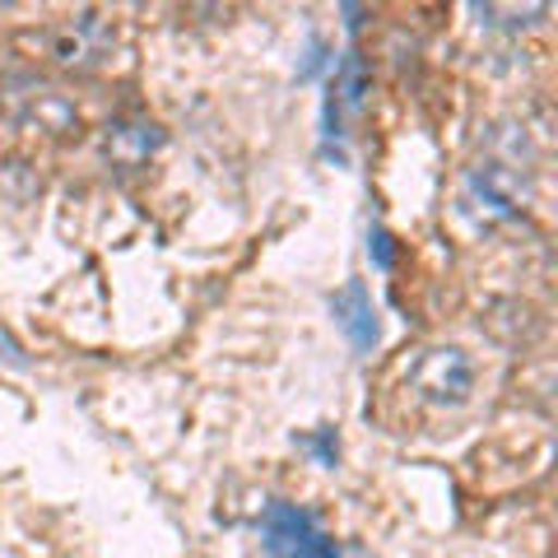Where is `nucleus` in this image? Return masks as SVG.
<instances>
[{
  "mask_svg": "<svg viewBox=\"0 0 558 558\" xmlns=\"http://www.w3.org/2000/svg\"><path fill=\"white\" fill-rule=\"evenodd\" d=\"M260 535H266L270 558H340L336 539L322 531V521L293 508V502H270L260 517Z\"/></svg>",
  "mask_w": 558,
  "mask_h": 558,
  "instance_id": "obj_1",
  "label": "nucleus"
},
{
  "mask_svg": "<svg viewBox=\"0 0 558 558\" xmlns=\"http://www.w3.org/2000/svg\"><path fill=\"white\" fill-rule=\"evenodd\" d=\"M410 381L428 405H465L470 391H475V363H470L465 349L442 344V349H428V354L414 363Z\"/></svg>",
  "mask_w": 558,
  "mask_h": 558,
  "instance_id": "obj_2",
  "label": "nucleus"
},
{
  "mask_svg": "<svg viewBox=\"0 0 558 558\" xmlns=\"http://www.w3.org/2000/svg\"><path fill=\"white\" fill-rule=\"evenodd\" d=\"M330 312H336V326L344 330V340L359 349V354H368V349L377 344V312H373V299L368 289H363V279H349V284L330 299Z\"/></svg>",
  "mask_w": 558,
  "mask_h": 558,
  "instance_id": "obj_3",
  "label": "nucleus"
},
{
  "mask_svg": "<svg viewBox=\"0 0 558 558\" xmlns=\"http://www.w3.org/2000/svg\"><path fill=\"white\" fill-rule=\"evenodd\" d=\"M470 196L488 205V215H517L521 205V182L502 163H484L470 172Z\"/></svg>",
  "mask_w": 558,
  "mask_h": 558,
  "instance_id": "obj_4",
  "label": "nucleus"
},
{
  "mask_svg": "<svg viewBox=\"0 0 558 558\" xmlns=\"http://www.w3.org/2000/svg\"><path fill=\"white\" fill-rule=\"evenodd\" d=\"M159 145H163V135L149 121H121V126L108 131V159L121 168H140Z\"/></svg>",
  "mask_w": 558,
  "mask_h": 558,
  "instance_id": "obj_5",
  "label": "nucleus"
},
{
  "mask_svg": "<svg viewBox=\"0 0 558 558\" xmlns=\"http://www.w3.org/2000/svg\"><path fill=\"white\" fill-rule=\"evenodd\" d=\"M363 89H368V75H363V61H359V57H349V61H344V70H340L336 94H344L349 108H359V102H363Z\"/></svg>",
  "mask_w": 558,
  "mask_h": 558,
  "instance_id": "obj_6",
  "label": "nucleus"
},
{
  "mask_svg": "<svg viewBox=\"0 0 558 558\" xmlns=\"http://www.w3.org/2000/svg\"><path fill=\"white\" fill-rule=\"evenodd\" d=\"M368 252H373V260H377L381 270L396 266V247H391V233H387V229H373V233H368Z\"/></svg>",
  "mask_w": 558,
  "mask_h": 558,
  "instance_id": "obj_7",
  "label": "nucleus"
},
{
  "mask_svg": "<svg viewBox=\"0 0 558 558\" xmlns=\"http://www.w3.org/2000/svg\"><path fill=\"white\" fill-rule=\"evenodd\" d=\"M303 447H312L322 457V465H336V457H340V442H336V433H322V438H303Z\"/></svg>",
  "mask_w": 558,
  "mask_h": 558,
  "instance_id": "obj_8",
  "label": "nucleus"
}]
</instances>
